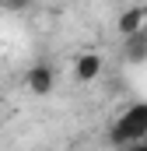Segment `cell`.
Instances as JSON below:
<instances>
[{
	"label": "cell",
	"instance_id": "cell-2",
	"mask_svg": "<svg viewBox=\"0 0 147 151\" xmlns=\"http://www.w3.org/2000/svg\"><path fill=\"white\" fill-rule=\"evenodd\" d=\"M25 88L39 95V99H46V95H53V88H56V67L53 63H46V60H39L28 67V74H25Z\"/></svg>",
	"mask_w": 147,
	"mask_h": 151
},
{
	"label": "cell",
	"instance_id": "cell-1",
	"mask_svg": "<svg viewBox=\"0 0 147 151\" xmlns=\"http://www.w3.org/2000/svg\"><path fill=\"white\" fill-rule=\"evenodd\" d=\"M147 137V102H133L130 109H123L119 119L109 127V141L116 148H126L133 141H144Z\"/></svg>",
	"mask_w": 147,
	"mask_h": 151
},
{
	"label": "cell",
	"instance_id": "cell-7",
	"mask_svg": "<svg viewBox=\"0 0 147 151\" xmlns=\"http://www.w3.org/2000/svg\"><path fill=\"white\" fill-rule=\"evenodd\" d=\"M123 151H147V137H144V141H133V144H126Z\"/></svg>",
	"mask_w": 147,
	"mask_h": 151
},
{
	"label": "cell",
	"instance_id": "cell-5",
	"mask_svg": "<svg viewBox=\"0 0 147 151\" xmlns=\"http://www.w3.org/2000/svg\"><path fill=\"white\" fill-rule=\"evenodd\" d=\"M123 56H126L130 63H144V60H147V35H144V32L123 39Z\"/></svg>",
	"mask_w": 147,
	"mask_h": 151
},
{
	"label": "cell",
	"instance_id": "cell-3",
	"mask_svg": "<svg viewBox=\"0 0 147 151\" xmlns=\"http://www.w3.org/2000/svg\"><path fill=\"white\" fill-rule=\"evenodd\" d=\"M102 53H81L77 60H74V77L77 81H84V84H91V81H98L102 77Z\"/></svg>",
	"mask_w": 147,
	"mask_h": 151
},
{
	"label": "cell",
	"instance_id": "cell-6",
	"mask_svg": "<svg viewBox=\"0 0 147 151\" xmlns=\"http://www.w3.org/2000/svg\"><path fill=\"white\" fill-rule=\"evenodd\" d=\"M35 0H4V11H32Z\"/></svg>",
	"mask_w": 147,
	"mask_h": 151
},
{
	"label": "cell",
	"instance_id": "cell-4",
	"mask_svg": "<svg viewBox=\"0 0 147 151\" xmlns=\"http://www.w3.org/2000/svg\"><path fill=\"white\" fill-rule=\"evenodd\" d=\"M116 28H119V35H137V32H144L147 28V7H126L119 18H116Z\"/></svg>",
	"mask_w": 147,
	"mask_h": 151
},
{
	"label": "cell",
	"instance_id": "cell-8",
	"mask_svg": "<svg viewBox=\"0 0 147 151\" xmlns=\"http://www.w3.org/2000/svg\"><path fill=\"white\" fill-rule=\"evenodd\" d=\"M0 14H4V0H0Z\"/></svg>",
	"mask_w": 147,
	"mask_h": 151
}]
</instances>
